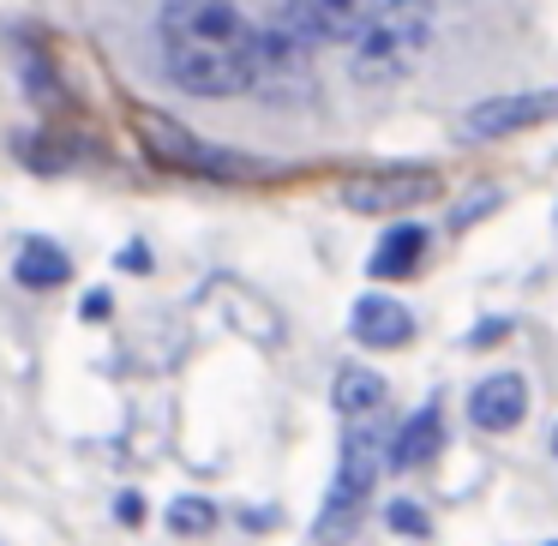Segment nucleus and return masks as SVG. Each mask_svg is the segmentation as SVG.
<instances>
[{
	"mask_svg": "<svg viewBox=\"0 0 558 546\" xmlns=\"http://www.w3.org/2000/svg\"><path fill=\"white\" fill-rule=\"evenodd\" d=\"M169 529L174 534H210V529H217V505H210V498H174V505H169Z\"/></svg>",
	"mask_w": 558,
	"mask_h": 546,
	"instance_id": "14",
	"label": "nucleus"
},
{
	"mask_svg": "<svg viewBox=\"0 0 558 546\" xmlns=\"http://www.w3.org/2000/svg\"><path fill=\"white\" fill-rule=\"evenodd\" d=\"M438 198V174L421 162H402V169H366L354 181H342V205L361 210V217H402V210H421Z\"/></svg>",
	"mask_w": 558,
	"mask_h": 546,
	"instance_id": "5",
	"label": "nucleus"
},
{
	"mask_svg": "<svg viewBox=\"0 0 558 546\" xmlns=\"http://www.w3.org/2000/svg\"><path fill=\"white\" fill-rule=\"evenodd\" d=\"M385 522L397 534H409V541H426V534H433V522H426V510L414 505V498H397V505L385 510Z\"/></svg>",
	"mask_w": 558,
	"mask_h": 546,
	"instance_id": "15",
	"label": "nucleus"
},
{
	"mask_svg": "<svg viewBox=\"0 0 558 546\" xmlns=\"http://www.w3.org/2000/svg\"><path fill=\"white\" fill-rule=\"evenodd\" d=\"M114 510H121L126 529H138V522H145V498H138V493H121V498H114Z\"/></svg>",
	"mask_w": 558,
	"mask_h": 546,
	"instance_id": "16",
	"label": "nucleus"
},
{
	"mask_svg": "<svg viewBox=\"0 0 558 546\" xmlns=\"http://www.w3.org/2000/svg\"><path fill=\"white\" fill-rule=\"evenodd\" d=\"M13 270H19V282H25V289H61V282L73 277V258H66V246L31 234V241H19Z\"/></svg>",
	"mask_w": 558,
	"mask_h": 546,
	"instance_id": "12",
	"label": "nucleus"
},
{
	"mask_svg": "<svg viewBox=\"0 0 558 546\" xmlns=\"http://www.w3.org/2000/svg\"><path fill=\"white\" fill-rule=\"evenodd\" d=\"M553 450H558V433H553Z\"/></svg>",
	"mask_w": 558,
	"mask_h": 546,
	"instance_id": "19",
	"label": "nucleus"
},
{
	"mask_svg": "<svg viewBox=\"0 0 558 546\" xmlns=\"http://www.w3.org/2000/svg\"><path fill=\"white\" fill-rule=\"evenodd\" d=\"M385 378L373 373V366H342L337 385H330V402H337L342 421H361V414H385Z\"/></svg>",
	"mask_w": 558,
	"mask_h": 546,
	"instance_id": "13",
	"label": "nucleus"
},
{
	"mask_svg": "<svg viewBox=\"0 0 558 546\" xmlns=\"http://www.w3.org/2000/svg\"><path fill=\"white\" fill-rule=\"evenodd\" d=\"M438 31V0H385L366 37L354 43V78L366 85H397L421 66L426 43Z\"/></svg>",
	"mask_w": 558,
	"mask_h": 546,
	"instance_id": "3",
	"label": "nucleus"
},
{
	"mask_svg": "<svg viewBox=\"0 0 558 546\" xmlns=\"http://www.w3.org/2000/svg\"><path fill=\"white\" fill-rule=\"evenodd\" d=\"M258 37L234 0H162L157 43L162 66L186 97H241L258 85Z\"/></svg>",
	"mask_w": 558,
	"mask_h": 546,
	"instance_id": "1",
	"label": "nucleus"
},
{
	"mask_svg": "<svg viewBox=\"0 0 558 546\" xmlns=\"http://www.w3.org/2000/svg\"><path fill=\"white\" fill-rule=\"evenodd\" d=\"M133 126H138V138H145L150 157H157L162 169H174V174H205V181H246V174H265V162L205 145V138H193L181 121H169V114H157V109H133Z\"/></svg>",
	"mask_w": 558,
	"mask_h": 546,
	"instance_id": "4",
	"label": "nucleus"
},
{
	"mask_svg": "<svg viewBox=\"0 0 558 546\" xmlns=\"http://www.w3.org/2000/svg\"><path fill=\"white\" fill-rule=\"evenodd\" d=\"M421 253H426V229H421V222H390V229H385V241L373 246V258H366V270H373L378 282L414 277Z\"/></svg>",
	"mask_w": 558,
	"mask_h": 546,
	"instance_id": "11",
	"label": "nucleus"
},
{
	"mask_svg": "<svg viewBox=\"0 0 558 546\" xmlns=\"http://www.w3.org/2000/svg\"><path fill=\"white\" fill-rule=\"evenodd\" d=\"M385 462H390L385 414H361V421H349V433H342V469H337V481H330L325 505H318V517H313V541L318 546H349L354 534H361L366 498H373Z\"/></svg>",
	"mask_w": 558,
	"mask_h": 546,
	"instance_id": "2",
	"label": "nucleus"
},
{
	"mask_svg": "<svg viewBox=\"0 0 558 546\" xmlns=\"http://www.w3.org/2000/svg\"><path fill=\"white\" fill-rule=\"evenodd\" d=\"M349 330L361 349H402L414 337V313L402 301H390V294H361L349 313Z\"/></svg>",
	"mask_w": 558,
	"mask_h": 546,
	"instance_id": "9",
	"label": "nucleus"
},
{
	"mask_svg": "<svg viewBox=\"0 0 558 546\" xmlns=\"http://www.w3.org/2000/svg\"><path fill=\"white\" fill-rule=\"evenodd\" d=\"M558 114V90H510V97H486L462 114V145H493V138L529 133V126H546Z\"/></svg>",
	"mask_w": 558,
	"mask_h": 546,
	"instance_id": "6",
	"label": "nucleus"
},
{
	"mask_svg": "<svg viewBox=\"0 0 558 546\" xmlns=\"http://www.w3.org/2000/svg\"><path fill=\"white\" fill-rule=\"evenodd\" d=\"M102 313H109V294H102V289L85 294V318H102Z\"/></svg>",
	"mask_w": 558,
	"mask_h": 546,
	"instance_id": "18",
	"label": "nucleus"
},
{
	"mask_svg": "<svg viewBox=\"0 0 558 546\" xmlns=\"http://www.w3.org/2000/svg\"><path fill=\"white\" fill-rule=\"evenodd\" d=\"M385 0H289L282 7V31L313 49V43H361L366 25L378 19Z\"/></svg>",
	"mask_w": 558,
	"mask_h": 546,
	"instance_id": "7",
	"label": "nucleus"
},
{
	"mask_svg": "<svg viewBox=\"0 0 558 546\" xmlns=\"http://www.w3.org/2000/svg\"><path fill=\"white\" fill-rule=\"evenodd\" d=\"M522 414H529V385H522V373H493V378L474 385L469 421L481 426V433H510V426H522Z\"/></svg>",
	"mask_w": 558,
	"mask_h": 546,
	"instance_id": "8",
	"label": "nucleus"
},
{
	"mask_svg": "<svg viewBox=\"0 0 558 546\" xmlns=\"http://www.w3.org/2000/svg\"><path fill=\"white\" fill-rule=\"evenodd\" d=\"M498 337H510V325H505V318H498V325H481V330H474V349H481V342H498Z\"/></svg>",
	"mask_w": 558,
	"mask_h": 546,
	"instance_id": "17",
	"label": "nucleus"
},
{
	"mask_svg": "<svg viewBox=\"0 0 558 546\" xmlns=\"http://www.w3.org/2000/svg\"><path fill=\"white\" fill-rule=\"evenodd\" d=\"M438 445H445V421H438V409L426 402V409H414L409 421L390 433V469H426V462L438 457Z\"/></svg>",
	"mask_w": 558,
	"mask_h": 546,
	"instance_id": "10",
	"label": "nucleus"
}]
</instances>
